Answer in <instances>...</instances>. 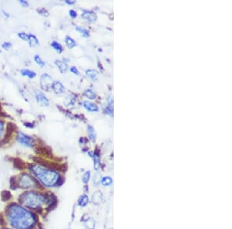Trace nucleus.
Segmentation results:
<instances>
[{
    "instance_id": "nucleus-1",
    "label": "nucleus",
    "mask_w": 232,
    "mask_h": 229,
    "mask_svg": "<svg viewBox=\"0 0 232 229\" xmlns=\"http://www.w3.org/2000/svg\"><path fill=\"white\" fill-rule=\"evenodd\" d=\"M6 218L14 229H33L37 223L33 212L19 204H11L7 207Z\"/></svg>"
},
{
    "instance_id": "nucleus-2",
    "label": "nucleus",
    "mask_w": 232,
    "mask_h": 229,
    "mask_svg": "<svg viewBox=\"0 0 232 229\" xmlns=\"http://www.w3.org/2000/svg\"><path fill=\"white\" fill-rule=\"evenodd\" d=\"M19 205L30 210L39 211L43 206H51L55 203V197L52 194L43 192L29 191L19 196Z\"/></svg>"
},
{
    "instance_id": "nucleus-3",
    "label": "nucleus",
    "mask_w": 232,
    "mask_h": 229,
    "mask_svg": "<svg viewBox=\"0 0 232 229\" xmlns=\"http://www.w3.org/2000/svg\"><path fill=\"white\" fill-rule=\"evenodd\" d=\"M30 172L39 185L47 188L57 187L62 185L63 180L59 174L51 169L39 165H33L30 168Z\"/></svg>"
},
{
    "instance_id": "nucleus-4",
    "label": "nucleus",
    "mask_w": 232,
    "mask_h": 229,
    "mask_svg": "<svg viewBox=\"0 0 232 229\" xmlns=\"http://www.w3.org/2000/svg\"><path fill=\"white\" fill-rule=\"evenodd\" d=\"M39 184L36 181L33 176L30 174L23 173L19 176L18 179L15 181V188L31 190L39 188Z\"/></svg>"
},
{
    "instance_id": "nucleus-5",
    "label": "nucleus",
    "mask_w": 232,
    "mask_h": 229,
    "mask_svg": "<svg viewBox=\"0 0 232 229\" xmlns=\"http://www.w3.org/2000/svg\"><path fill=\"white\" fill-rule=\"evenodd\" d=\"M17 141L18 143L22 144L23 146L26 147H30L32 148L33 147V140L32 137H30V136L26 135V134H23V133L19 132L17 135Z\"/></svg>"
},
{
    "instance_id": "nucleus-6",
    "label": "nucleus",
    "mask_w": 232,
    "mask_h": 229,
    "mask_svg": "<svg viewBox=\"0 0 232 229\" xmlns=\"http://www.w3.org/2000/svg\"><path fill=\"white\" fill-rule=\"evenodd\" d=\"M53 79L51 76L47 73H43L40 78V87L43 89L48 90L49 88L52 86Z\"/></svg>"
},
{
    "instance_id": "nucleus-7",
    "label": "nucleus",
    "mask_w": 232,
    "mask_h": 229,
    "mask_svg": "<svg viewBox=\"0 0 232 229\" xmlns=\"http://www.w3.org/2000/svg\"><path fill=\"white\" fill-rule=\"evenodd\" d=\"M36 99V101L38 102L39 105H41L43 106H47L50 104V102H49V99L47 98L45 96V94H43L42 92L39 91V90H36L35 93Z\"/></svg>"
},
{
    "instance_id": "nucleus-8",
    "label": "nucleus",
    "mask_w": 232,
    "mask_h": 229,
    "mask_svg": "<svg viewBox=\"0 0 232 229\" xmlns=\"http://www.w3.org/2000/svg\"><path fill=\"white\" fill-rule=\"evenodd\" d=\"M81 17L88 22H94L97 19V16L94 12L91 11H84L81 14Z\"/></svg>"
},
{
    "instance_id": "nucleus-9",
    "label": "nucleus",
    "mask_w": 232,
    "mask_h": 229,
    "mask_svg": "<svg viewBox=\"0 0 232 229\" xmlns=\"http://www.w3.org/2000/svg\"><path fill=\"white\" fill-rule=\"evenodd\" d=\"M51 87H52L54 92L57 94H60V93H63L64 92V86L59 81H54Z\"/></svg>"
},
{
    "instance_id": "nucleus-10",
    "label": "nucleus",
    "mask_w": 232,
    "mask_h": 229,
    "mask_svg": "<svg viewBox=\"0 0 232 229\" xmlns=\"http://www.w3.org/2000/svg\"><path fill=\"white\" fill-rule=\"evenodd\" d=\"M103 200V195L100 191H96L92 194L91 201L94 205H100Z\"/></svg>"
},
{
    "instance_id": "nucleus-11",
    "label": "nucleus",
    "mask_w": 232,
    "mask_h": 229,
    "mask_svg": "<svg viewBox=\"0 0 232 229\" xmlns=\"http://www.w3.org/2000/svg\"><path fill=\"white\" fill-rule=\"evenodd\" d=\"M83 106L90 112H97L98 110V107L97 105L91 102H89V101H84L83 103Z\"/></svg>"
},
{
    "instance_id": "nucleus-12",
    "label": "nucleus",
    "mask_w": 232,
    "mask_h": 229,
    "mask_svg": "<svg viewBox=\"0 0 232 229\" xmlns=\"http://www.w3.org/2000/svg\"><path fill=\"white\" fill-rule=\"evenodd\" d=\"M55 64L59 68L61 73H64L68 69V64H66L65 62L61 61V60H55Z\"/></svg>"
},
{
    "instance_id": "nucleus-13",
    "label": "nucleus",
    "mask_w": 232,
    "mask_h": 229,
    "mask_svg": "<svg viewBox=\"0 0 232 229\" xmlns=\"http://www.w3.org/2000/svg\"><path fill=\"white\" fill-rule=\"evenodd\" d=\"M88 134L91 140L93 143H94V142L96 141V132L95 131H94V127H92V126H91V125H88Z\"/></svg>"
},
{
    "instance_id": "nucleus-14",
    "label": "nucleus",
    "mask_w": 232,
    "mask_h": 229,
    "mask_svg": "<svg viewBox=\"0 0 232 229\" xmlns=\"http://www.w3.org/2000/svg\"><path fill=\"white\" fill-rule=\"evenodd\" d=\"M88 202H89V197H88V196L86 195V194H82V195L80 197V198H79L77 204H78L79 206H81V207H85L88 204Z\"/></svg>"
},
{
    "instance_id": "nucleus-15",
    "label": "nucleus",
    "mask_w": 232,
    "mask_h": 229,
    "mask_svg": "<svg viewBox=\"0 0 232 229\" xmlns=\"http://www.w3.org/2000/svg\"><path fill=\"white\" fill-rule=\"evenodd\" d=\"M20 73L23 76H27V77L30 79L34 78V77H36V76L35 72L28 69H23L20 71Z\"/></svg>"
},
{
    "instance_id": "nucleus-16",
    "label": "nucleus",
    "mask_w": 232,
    "mask_h": 229,
    "mask_svg": "<svg viewBox=\"0 0 232 229\" xmlns=\"http://www.w3.org/2000/svg\"><path fill=\"white\" fill-rule=\"evenodd\" d=\"M86 75L91 80L94 81V80H97L98 73H97V71L94 70V69H88V70H86Z\"/></svg>"
},
{
    "instance_id": "nucleus-17",
    "label": "nucleus",
    "mask_w": 232,
    "mask_h": 229,
    "mask_svg": "<svg viewBox=\"0 0 232 229\" xmlns=\"http://www.w3.org/2000/svg\"><path fill=\"white\" fill-rule=\"evenodd\" d=\"M28 42H29V43H30V46L33 47H36V46H38V45H39V40H38V39L36 37L35 35H32V34L29 35Z\"/></svg>"
},
{
    "instance_id": "nucleus-18",
    "label": "nucleus",
    "mask_w": 232,
    "mask_h": 229,
    "mask_svg": "<svg viewBox=\"0 0 232 229\" xmlns=\"http://www.w3.org/2000/svg\"><path fill=\"white\" fill-rule=\"evenodd\" d=\"M84 225L86 227L87 229H94L95 228V222L93 218H88L84 222Z\"/></svg>"
},
{
    "instance_id": "nucleus-19",
    "label": "nucleus",
    "mask_w": 232,
    "mask_h": 229,
    "mask_svg": "<svg viewBox=\"0 0 232 229\" xmlns=\"http://www.w3.org/2000/svg\"><path fill=\"white\" fill-rule=\"evenodd\" d=\"M51 47L54 49L56 52H57L58 53H60V52H62V51H63V47H62V46L57 41H53L52 43H51Z\"/></svg>"
},
{
    "instance_id": "nucleus-20",
    "label": "nucleus",
    "mask_w": 232,
    "mask_h": 229,
    "mask_svg": "<svg viewBox=\"0 0 232 229\" xmlns=\"http://www.w3.org/2000/svg\"><path fill=\"white\" fill-rule=\"evenodd\" d=\"M65 43L66 44H67V46H68V48L70 49H72L73 47H74L75 46H76V43H75V41L71 37H70V36H67L65 39Z\"/></svg>"
},
{
    "instance_id": "nucleus-21",
    "label": "nucleus",
    "mask_w": 232,
    "mask_h": 229,
    "mask_svg": "<svg viewBox=\"0 0 232 229\" xmlns=\"http://www.w3.org/2000/svg\"><path fill=\"white\" fill-rule=\"evenodd\" d=\"M100 165H101V164H100L99 157L97 154H94V168L97 171V170L99 169Z\"/></svg>"
},
{
    "instance_id": "nucleus-22",
    "label": "nucleus",
    "mask_w": 232,
    "mask_h": 229,
    "mask_svg": "<svg viewBox=\"0 0 232 229\" xmlns=\"http://www.w3.org/2000/svg\"><path fill=\"white\" fill-rule=\"evenodd\" d=\"M101 184L103 186H109L112 184V179L110 177H105L101 179Z\"/></svg>"
},
{
    "instance_id": "nucleus-23",
    "label": "nucleus",
    "mask_w": 232,
    "mask_h": 229,
    "mask_svg": "<svg viewBox=\"0 0 232 229\" xmlns=\"http://www.w3.org/2000/svg\"><path fill=\"white\" fill-rule=\"evenodd\" d=\"M84 97H86L87 98L90 99V100L95 99V93H94L91 89H87L86 91L84 93Z\"/></svg>"
},
{
    "instance_id": "nucleus-24",
    "label": "nucleus",
    "mask_w": 232,
    "mask_h": 229,
    "mask_svg": "<svg viewBox=\"0 0 232 229\" xmlns=\"http://www.w3.org/2000/svg\"><path fill=\"white\" fill-rule=\"evenodd\" d=\"M1 197H2V200H3L4 201H6L11 198L12 194L10 191H2V193H1Z\"/></svg>"
},
{
    "instance_id": "nucleus-25",
    "label": "nucleus",
    "mask_w": 232,
    "mask_h": 229,
    "mask_svg": "<svg viewBox=\"0 0 232 229\" xmlns=\"http://www.w3.org/2000/svg\"><path fill=\"white\" fill-rule=\"evenodd\" d=\"M76 30L78 31L81 34H82V35L84 36V37H88V36H89V32H88L87 30H85V29L82 28V27L77 26V27H76Z\"/></svg>"
},
{
    "instance_id": "nucleus-26",
    "label": "nucleus",
    "mask_w": 232,
    "mask_h": 229,
    "mask_svg": "<svg viewBox=\"0 0 232 229\" xmlns=\"http://www.w3.org/2000/svg\"><path fill=\"white\" fill-rule=\"evenodd\" d=\"M34 60H35V62L36 63V64L37 65H39V66H41V67H43L44 66H45V62L43 61V60L41 59V57L39 56H38V55H36L35 56H34Z\"/></svg>"
},
{
    "instance_id": "nucleus-27",
    "label": "nucleus",
    "mask_w": 232,
    "mask_h": 229,
    "mask_svg": "<svg viewBox=\"0 0 232 229\" xmlns=\"http://www.w3.org/2000/svg\"><path fill=\"white\" fill-rule=\"evenodd\" d=\"M91 177V172L90 171H87L84 174L82 177V181L84 183V184H87V183L89 181Z\"/></svg>"
},
{
    "instance_id": "nucleus-28",
    "label": "nucleus",
    "mask_w": 232,
    "mask_h": 229,
    "mask_svg": "<svg viewBox=\"0 0 232 229\" xmlns=\"http://www.w3.org/2000/svg\"><path fill=\"white\" fill-rule=\"evenodd\" d=\"M101 174L99 173H97L94 174V180H93V183L95 185H97L101 182Z\"/></svg>"
},
{
    "instance_id": "nucleus-29",
    "label": "nucleus",
    "mask_w": 232,
    "mask_h": 229,
    "mask_svg": "<svg viewBox=\"0 0 232 229\" xmlns=\"http://www.w3.org/2000/svg\"><path fill=\"white\" fill-rule=\"evenodd\" d=\"M18 36H19V38H20L21 39L24 40V41H28L29 40V35H27L26 33H18Z\"/></svg>"
},
{
    "instance_id": "nucleus-30",
    "label": "nucleus",
    "mask_w": 232,
    "mask_h": 229,
    "mask_svg": "<svg viewBox=\"0 0 232 229\" xmlns=\"http://www.w3.org/2000/svg\"><path fill=\"white\" fill-rule=\"evenodd\" d=\"M2 48L5 49H10V48L12 47V43H10V42H5V43L2 44Z\"/></svg>"
},
{
    "instance_id": "nucleus-31",
    "label": "nucleus",
    "mask_w": 232,
    "mask_h": 229,
    "mask_svg": "<svg viewBox=\"0 0 232 229\" xmlns=\"http://www.w3.org/2000/svg\"><path fill=\"white\" fill-rule=\"evenodd\" d=\"M38 13H39L40 15L44 16H47L49 15L48 12H47V10L44 9V8H43V9H40V10H38Z\"/></svg>"
},
{
    "instance_id": "nucleus-32",
    "label": "nucleus",
    "mask_w": 232,
    "mask_h": 229,
    "mask_svg": "<svg viewBox=\"0 0 232 229\" xmlns=\"http://www.w3.org/2000/svg\"><path fill=\"white\" fill-rule=\"evenodd\" d=\"M3 130H4V124L2 120H0V138L2 137V134H3Z\"/></svg>"
},
{
    "instance_id": "nucleus-33",
    "label": "nucleus",
    "mask_w": 232,
    "mask_h": 229,
    "mask_svg": "<svg viewBox=\"0 0 232 229\" xmlns=\"http://www.w3.org/2000/svg\"><path fill=\"white\" fill-rule=\"evenodd\" d=\"M70 70H71V72H72V73H74V74H76V75H79V74H80V73H79V71L77 70V68H76V67H74V66L71 67V69H70Z\"/></svg>"
},
{
    "instance_id": "nucleus-34",
    "label": "nucleus",
    "mask_w": 232,
    "mask_h": 229,
    "mask_svg": "<svg viewBox=\"0 0 232 229\" xmlns=\"http://www.w3.org/2000/svg\"><path fill=\"white\" fill-rule=\"evenodd\" d=\"M69 14H70V16H71V18H73V19H74V18H76V17H77V13H76V12H75L74 10H70Z\"/></svg>"
},
{
    "instance_id": "nucleus-35",
    "label": "nucleus",
    "mask_w": 232,
    "mask_h": 229,
    "mask_svg": "<svg viewBox=\"0 0 232 229\" xmlns=\"http://www.w3.org/2000/svg\"><path fill=\"white\" fill-rule=\"evenodd\" d=\"M19 3H20V5L24 6V7H26V6H29L28 2H26V1H24V0H20V1H19Z\"/></svg>"
},
{
    "instance_id": "nucleus-36",
    "label": "nucleus",
    "mask_w": 232,
    "mask_h": 229,
    "mask_svg": "<svg viewBox=\"0 0 232 229\" xmlns=\"http://www.w3.org/2000/svg\"><path fill=\"white\" fill-rule=\"evenodd\" d=\"M65 2L67 4H69V5H72V4L75 3V1H68V0H66Z\"/></svg>"
},
{
    "instance_id": "nucleus-37",
    "label": "nucleus",
    "mask_w": 232,
    "mask_h": 229,
    "mask_svg": "<svg viewBox=\"0 0 232 229\" xmlns=\"http://www.w3.org/2000/svg\"><path fill=\"white\" fill-rule=\"evenodd\" d=\"M3 15L6 16V17H9V16H9V14H7V13H6V12H4V11H3Z\"/></svg>"
},
{
    "instance_id": "nucleus-38",
    "label": "nucleus",
    "mask_w": 232,
    "mask_h": 229,
    "mask_svg": "<svg viewBox=\"0 0 232 229\" xmlns=\"http://www.w3.org/2000/svg\"><path fill=\"white\" fill-rule=\"evenodd\" d=\"M2 229H14V228H2Z\"/></svg>"
},
{
    "instance_id": "nucleus-39",
    "label": "nucleus",
    "mask_w": 232,
    "mask_h": 229,
    "mask_svg": "<svg viewBox=\"0 0 232 229\" xmlns=\"http://www.w3.org/2000/svg\"><path fill=\"white\" fill-rule=\"evenodd\" d=\"M0 52H1V51H0Z\"/></svg>"
}]
</instances>
